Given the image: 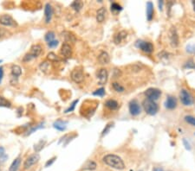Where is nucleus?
<instances>
[{
	"instance_id": "nucleus-1",
	"label": "nucleus",
	"mask_w": 195,
	"mask_h": 171,
	"mask_svg": "<svg viewBox=\"0 0 195 171\" xmlns=\"http://www.w3.org/2000/svg\"><path fill=\"white\" fill-rule=\"evenodd\" d=\"M102 160L106 164L109 165L113 169H115L117 170H123L125 169L123 161L116 155H112V154L107 155L104 157Z\"/></svg>"
},
{
	"instance_id": "nucleus-2",
	"label": "nucleus",
	"mask_w": 195,
	"mask_h": 171,
	"mask_svg": "<svg viewBox=\"0 0 195 171\" xmlns=\"http://www.w3.org/2000/svg\"><path fill=\"white\" fill-rule=\"evenodd\" d=\"M143 107L145 112L149 115H155L159 110L158 105L155 102L150 100H146L143 102Z\"/></svg>"
},
{
	"instance_id": "nucleus-3",
	"label": "nucleus",
	"mask_w": 195,
	"mask_h": 171,
	"mask_svg": "<svg viewBox=\"0 0 195 171\" xmlns=\"http://www.w3.org/2000/svg\"><path fill=\"white\" fill-rule=\"evenodd\" d=\"M41 52H42V47L40 45H33L31 48L30 53H28L27 55H25V56L24 57V62H29L34 58H37L41 54Z\"/></svg>"
},
{
	"instance_id": "nucleus-4",
	"label": "nucleus",
	"mask_w": 195,
	"mask_h": 171,
	"mask_svg": "<svg viewBox=\"0 0 195 171\" xmlns=\"http://www.w3.org/2000/svg\"><path fill=\"white\" fill-rule=\"evenodd\" d=\"M135 45H136L137 48H139L140 49H141L145 53L150 54L154 51V45L148 42H144V41L140 40V41H137Z\"/></svg>"
},
{
	"instance_id": "nucleus-5",
	"label": "nucleus",
	"mask_w": 195,
	"mask_h": 171,
	"mask_svg": "<svg viewBox=\"0 0 195 171\" xmlns=\"http://www.w3.org/2000/svg\"><path fill=\"white\" fill-rule=\"evenodd\" d=\"M145 95L147 96L148 100L155 101L161 97V92L157 88H148L145 92Z\"/></svg>"
},
{
	"instance_id": "nucleus-6",
	"label": "nucleus",
	"mask_w": 195,
	"mask_h": 171,
	"mask_svg": "<svg viewBox=\"0 0 195 171\" xmlns=\"http://www.w3.org/2000/svg\"><path fill=\"white\" fill-rule=\"evenodd\" d=\"M180 100H181L182 104L184 106H191L193 102V97L192 95L189 93L185 89H183L180 91Z\"/></svg>"
},
{
	"instance_id": "nucleus-7",
	"label": "nucleus",
	"mask_w": 195,
	"mask_h": 171,
	"mask_svg": "<svg viewBox=\"0 0 195 171\" xmlns=\"http://www.w3.org/2000/svg\"><path fill=\"white\" fill-rule=\"evenodd\" d=\"M39 160H40V156H39L37 153H35V154L31 155V156H30L28 158L26 159L25 162H24V169H30L31 166L35 165L36 163H37Z\"/></svg>"
},
{
	"instance_id": "nucleus-8",
	"label": "nucleus",
	"mask_w": 195,
	"mask_h": 171,
	"mask_svg": "<svg viewBox=\"0 0 195 171\" xmlns=\"http://www.w3.org/2000/svg\"><path fill=\"white\" fill-rule=\"evenodd\" d=\"M71 79L76 83H81L84 80V74L83 70L80 68H75L71 72Z\"/></svg>"
},
{
	"instance_id": "nucleus-9",
	"label": "nucleus",
	"mask_w": 195,
	"mask_h": 171,
	"mask_svg": "<svg viewBox=\"0 0 195 171\" xmlns=\"http://www.w3.org/2000/svg\"><path fill=\"white\" fill-rule=\"evenodd\" d=\"M169 40L173 47H177L179 44V36L174 27H172L171 30H169Z\"/></svg>"
},
{
	"instance_id": "nucleus-10",
	"label": "nucleus",
	"mask_w": 195,
	"mask_h": 171,
	"mask_svg": "<svg viewBox=\"0 0 195 171\" xmlns=\"http://www.w3.org/2000/svg\"><path fill=\"white\" fill-rule=\"evenodd\" d=\"M0 24L5 26H16L15 20L10 15H3L0 17Z\"/></svg>"
},
{
	"instance_id": "nucleus-11",
	"label": "nucleus",
	"mask_w": 195,
	"mask_h": 171,
	"mask_svg": "<svg viewBox=\"0 0 195 171\" xmlns=\"http://www.w3.org/2000/svg\"><path fill=\"white\" fill-rule=\"evenodd\" d=\"M97 79L100 85H104L108 81V71L105 68L99 70L97 74Z\"/></svg>"
},
{
	"instance_id": "nucleus-12",
	"label": "nucleus",
	"mask_w": 195,
	"mask_h": 171,
	"mask_svg": "<svg viewBox=\"0 0 195 171\" xmlns=\"http://www.w3.org/2000/svg\"><path fill=\"white\" fill-rule=\"evenodd\" d=\"M129 112L133 116H137L141 112V106L136 100H133L129 103Z\"/></svg>"
},
{
	"instance_id": "nucleus-13",
	"label": "nucleus",
	"mask_w": 195,
	"mask_h": 171,
	"mask_svg": "<svg viewBox=\"0 0 195 171\" xmlns=\"http://www.w3.org/2000/svg\"><path fill=\"white\" fill-rule=\"evenodd\" d=\"M61 54L65 57V58H70L72 55V49L70 45L68 43H64L62 46L61 49Z\"/></svg>"
},
{
	"instance_id": "nucleus-14",
	"label": "nucleus",
	"mask_w": 195,
	"mask_h": 171,
	"mask_svg": "<svg viewBox=\"0 0 195 171\" xmlns=\"http://www.w3.org/2000/svg\"><path fill=\"white\" fill-rule=\"evenodd\" d=\"M44 15H45V23L49 24L50 23L52 18V15H53V10H52L51 5L50 4H47L45 5V9H44Z\"/></svg>"
},
{
	"instance_id": "nucleus-15",
	"label": "nucleus",
	"mask_w": 195,
	"mask_h": 171,
	"mask_svg": "<svg viewBox=\"0 0 195 171\" xmlns=\"http://www.w3.org/2000/svg\"><path fill=\"white\" fill-rule=\"evenodd\" d=\"M127 37H128V32L125 31V30H122V31L119 32L118 34H116V36H115L114 41H115V43L116 44H120L121 43L124 42L127 39Z\"/></svg>"
},
{
	"instance_id": "nucleus-16",
	"label": "nucleus",
	"mask_w": 195,
	"mask_h": 171,
	"mask_svg": "<svg viewBox=\"0 0 195 171\" xmlns=\"http://www.w3.org/2000/svg\"><path fill=\"white\" fill-rule=\"evenodd\" d=\"M176 106H177V100H176L175 98L172 97V96L167 97L166 104H165V106L167 108V109L173 110V109H174L176 107Z\"/></svg>"
},
{
	"instance_id": "nucleus-17",
	"label": "nucleus",
	"mask_w": 195,
	"mask_h": 171,
	"mask_svg": "<svg viewBox=\"0 0 195 171\" xmlns=\"http://www.w3.org/2000/svg\"><path fill=\"white\" fill-rule=\"evenodd\" d=\"M98 61H99L100 64L105 65V64H108L110 62V58H109V55L107 52H102L98 56Z\"/></svg>"
},
{
	"instance_id": "nucleus-18",
	"label": "nucleus",
	"mask_w": 195,
	"mask_h": 171,
	"mask_svg": "<svg viewBox=\"0 0 195 171\" xmlns=\"http://www.w3.org/2000/svg\"><path fill=\"white\" fill-rule=\"evenodd\" d=\"M106 14H107V11L104 7H102L98 10L97 13H96V20L98 23H102L104 19L106 17Z\"/></svg>"
},
{
	"instance_id": "nucleus-19",
	"label": "nucleus",
	"mask_w": 195,
	"mask_h": 171,
	"mask_svg": "<svg viewBox=\"0 0 195 171\" xmlns=\"http://www.w3.org/2000/svg\"><path fill=\"white\" fill-rule=\"evenodd\" d=\"M154 17V5L151 2H148L147 4V17L148 21H151Z\"/></svg>"
},
{
	"instance_id": "nucleus-20",
	"label": "nucleus",
	"mask_w": 195,
	"mask_h": 171,
	"mask_svg": "<svg viewBox=\"0 0 195 171\" xmlns=\"http://www.w3.org/2000/svg\"><path fill=\"white\" fill-rule=\"evenodd\" d=\"M54 128L58 130V131H64L67 127V122L63 120H57L54 123Z\"/></svg>"
},
{
	"instance_id": "nucleus-21",
	"label": "nucleus",
	"mask_w": 195,
	"mask_h": 171,
	"mask_svg": "<svg viewBox=\"0 0 195 171\" xmlns=\"http://www.w3.org/2000/svg\"><path fill=\"white\" fill-rule=\"evenodd\" d=\"M11 74H12L13 78H15V77L18 78L22 74L21 68H20L19 66H18V65H13L12 68H11Z\"/></svg>"
},
{
	"instance_id": "nucleus-22",
	"label": "nucleus",
	"mask_w": 195,
	"mask_h": 171,
	"mask_svg": "<svg viewBox=\"0 0 195 171\" xmlns=\"http://www.w3.org/2000/svg\"><path fill=\"white\" fill-rule=\"evenodd\" d=\"M20 163H21V159H20V157H18L17 159H15L12 162L9 171H18L20 166Z\"/></svg>"
},
{
	"instance_id": "nucleus-23",
	"label": "nucleus",
	"mask_w": 195,
	"mask_h": 171,
	"mask_svg": "<svg viewBox=\"0 0 195 171\" xmlns=\"http://www.w3.org/2000/svg\"><path fill=\"white\" fill-rule=\"evenodd\" d=\"M105 105H106V106L108 108H109L111 110H115V109H116L118 108V103H117L115 100H107L106 103H105Z\"/></svg>"
},
{
	"instance_id": "nucleus-24",
	"label": "nucleus",
	"mask_w": 195,
	"mask_h": 171,
	"mask_svg": "<svg viewBox=\"0 0 195 171\" xmlns=\"http://www.w3.org/2000/svg\"><path fill=\"white\" fill-rule=\"evenodd\" d=\"M83 6V3L82 1H74L71 4V7L76 11H79Z\"/></svg>"
},
{
	"instance_id": "nucleus-25",
	"label": "nucleus",
	"mask_w": 195,
	"mask_h": 171,
	"mask_svg": "<svg viewBox=\"0 0 195 171\" xmlns=\"http://www.w3.org/2000/svg\"><path fill=\"white\" fill-rule=\"evenodd\" d=\"M0 106H3V107H11V104L9 100H7L5 98L0 96Z\"/></svg>"
},
{
	"instance_id": "nucleus-26",
	"label": "nucleus",
	"mask_w": 195,
	"mask_h": 171,
	"mask_svg": "<svg viewBox=\"0 0 195 171\" xmlns=\"http://www.w3.org/2000/svg\"><path fill=\"white\" fill-rule=\"evenodd\" d=\"M85 169H89V170H94L96 169V163L93 161H89L88 162L86 165L84 166Z\"/></svg>"
},
{
	"instance_id": "nucleus-27",
	"label": "nucleus",
	"mask_w": 195,
	"mask_h": 171,
	"mask_svg": "<svg viewBox=\"0 0 195 171\" xmlns=\"http://www.w3.org/2000/svg\"><path fill=\"white\" fill-rule=\"evenodd\" d=\"M45 40L46 42H48V43L52 42V41H54L55 40V33L52 31L48 32L45 35Z\"/></svg>"
},
{
	"instance_id": "nucleus-28",
	"label": "nucleus",
	"mask_w": 195,
	"mask_h": 171,
	"mask_svg": "<svg viewBox=\"0 0 195 171\" xmlns=\"http://www.w3.org/2000/svg\"><path fill=\"white\" fill-rule=\"evenodd\" d=\"M45 143H46L45 140H44V141H43V140H41L38 144H37L35 145V147H34V150H36L37 152L40 151V150H41L44 148V144H45Z\"/></svg>"
},
{
	"instance_id": "nucleus-29",
	"label": "nucleus",
	"mask_w": 195,
	"mask_h": 171,
	"mask_svg": "<svg viewBox=\"0 0 195 171\" xmlns=\"http://www.w3.org/2000/svg\"><path fill=\"white\" fill-rule=\"evenodd\" d=\"M113 88L115 89L116 92H118V93H122V92L124 91L123 87H122L119 83H117V82L113 83Z\"/></svg>"
},
{
	"instance_id": "nucleus-30",
	"label": "nucleus",
	"mask_w": 195,
	"mask_h": 171,
	"mask_svg": "<svg viewBox=\"0 0 195 171\" xmlns=\"http://www.w3.org/2000/svg\"><path fill=\"white\" fill-rule=\"evenodd\" d=\"M64 38L66 41H70V42H75L76 41V38L75 36L70 34V33H69V32H65L64 33Z\"/></svg>"
},
{
	"instance_id": "nucleus-31",
	"label": "nucleus",
	"mask_w": 195,
	"mask_h": 171,
	"mask_svg": "<svg viewBox=\"0 0 195 171\" xmlns=\"http://www.w3.org/2000/svg\"><path fill=\"white\" fill-rule=\"evenodd\" d=\"M185 120H186V122H187L188 124H190V125H192L195 126L194 117H193V116H186V117H185Z\"/></svg>"
},
{
	"instance_id": "nucleus-32",
	"label": "nucleus",
	"mask_w": 195,
	"mask_h": 171,
	"mask_svg": "<svg viewBox=\"0 0 195 171\" xmlns=\"http://www.w3.org/2000/svg\"><path fill=\"white\" fill-rule=\"evenodd\" d=\"M111 10L114 11H121L122 10V7L120 5H118L116 3H113L111 5Z\"/></svg>"
},
{
	"instance_id": "nucleus-33",
	"label": "nucleus",
	"mask_w": 195,
	"mask_h": 171,
	"mask_svg": "<svg viewBox=\"0 0 195 171\" xmlns=\"http://www.w3.org/2000/svg\"><path fill=\"white\" fill-rule=\"evenodd\" d=\"M48 60L51 61V62H57V61H60L58 57L57 56V55H55L54 53H49L48 54Z\"/></svg>"
},
{
	"instance_id": "nucleus-34",
	"label": "nucleus",
	"mask_w": 195,
	"mask_h": 171,
	"mask_svg": "<svg viewBox=\"0 0 195 171\" xmlns=\"http://www.w3.org/2000/svg\"><path fill=\"white\" fill-rule=\"evenodd\" d=\"M104 94H105V89L102 87L97 89L96 91H95L93 93V95H95V96H103Z\"/></svg>"
},
{
	"instance_id": "nucleus-35",
	"label": "nucleus",
	"mask_w": 195,
	"mask_h": 171,
	"mask_svg": "<svg viewBox=\"0 0 195 171\" xmlns=\"http://www.w3.org/2000/svg\"><path fill=\"white\" fill-rule=\"evenodd\" d=\"M49 67H50V62H42V64L40 65V69L42 70V71H44V72H46V70H48V68H49Z\"/></svg>"
},
{
	"instance_id": "nucleus-36",
	"label": "nucleus",
	"mask_w": 195,
	"mask_h": 171,
	"mask_svg": "<svg viewBox=\"0 0 195 171\" xmlns=\"http://www.w3.org/2000/svg\"><path fill=\"white\" fill-rule=\"evenodd\" d=\"M78 103V100H75V101L73 102L71 104V106H70V108H68L66 111H65V112L66 113H68V112H72V111H74V109H75V107H76V105Z\"/></svg>"
},
{
	"instance_id": "nucleus-37",
	"label": "nucleus",
	"mask_w": 195,
	"mask_h": 171,
	"mask_svg": "<svg viewBox=\"0 0 195 171\" xmlns=\"http://www.w3.org/2000/svg\"><path fill=\"white\" fill-rule=\"evenodd\" d=\"M58 41L57 40H54V41H52L50 43H49L48 45H49V47L50 48H55V47H57V45H58Z\"/></svg>"
},
{
	"instance_id": "nucleus-38",
	"label": "nucleus",
	"mask_w": 195,
	"mask_h": 171,
	"mask_svg": "<svg viewBox=\"0 0 195 171\" xmlns=\"http://www.w3.org/2000/svg\"><path fill=\"white\" fill-rule=\"evenodd\" d=\"M185 68H195V64L193 63V62L191 60V61H189V62H187L186 63Z\"/></svg>"
},
{
	"instance_id": "nucleus-39",
	"label": "nucleus",
	"mask_w": 195,
	"mask_h": 171,
	"mask_svg": "<svg viewBox=\"0 0 195 171\" xmlns=\"http://www.w3.org/2000/svg\"><path fill=\"white\" fill-rule=\"evenodd\" d=\"M111 126H113V124H109V125H108L106 126V128L104 129L103 131H102V136H103V135H106V134L108 133V131L110 130Z\"/></svg>"
},
{
	"instance_id": "nucleus-40",
	"label": "nucleus",
	"mask_w": 195,
	"mask_h": 171,
	"mask_svg": "<svg viewBox=\"0 0 195 171\" xmlns=\"http://www.w3.org/2000/svg\"><path fill=\"white\" fill-rule=\"evenodd\" d=\"M187 51L189 53H195V47L192 46V45H188L187 48Z\"/></svg>"
},
{
	"instance_id": "nucleus-41",
	"label": "nucleus",
	"mask_w": 195,
	"mask_h": 171,
	"mask_svg": "<svg viewBox=\"0 0 195 171\" xmlns=\"http://www.w3.org/2000/svg\"><path fill=\"white\" fill-rule=\"evenodd\" d=\"M3 157H5V149L3 147H0V158H2Z\"/></svg>"
},
{
	"instance_id": "nucleus-42",
	"label": "nucleus",
	"mask_w": 195,
	"mask_h": 171,
	"mask_svg": "<svg viewBox=\"0 0 195 171\" xmlns=\"http://www.w3.org/2000/svg\"><path fill=\"white\" fill-rule=\"evenodd\" d=\"M55 160H56V157H53L52 159H50V161H48V162L46 163L45 167H49V166H50V165L54 163V161H55Z\"/></svg>"
},
{
	"instance_id": "nucleus-43",
	"label": "nucleus",
	"mask_w": 195,
	"mask_h": 171,
	"mask_svg": "<svg viewBox=\"0 0 195 171\" xmlns=\"http://www.w3.org/2000/svg\"><path fill=\"white\" fill-rule=\"evenodd\" d=\"M3 76H4V68H3V67H0V84L3 80Z\"/></svg>"
},
{
	"instance_id": "nucleus-44",
	"label": "nucleus",
	"mask_w": 195,
	"mask_h": 171,
	"mask_svg": "<svg viewBox=\"0 0 195 171\" xmlns=\"http://www.w3.org/2000/svg\"><path fill=\"white\" fill-rule=\"evenodd\" d=\"M183 141H184V144H185V145H186V148H187V149H188V150H190L191 148H190V145H189V144H187V140L184 139Z\"/></svg>"
},
{
	"instance_id": "nucleus-45",
	"label": "nucleus",
	"mask_w": 195,
	"mask_h": 171,
	"mask_svg": "<svg viewBox=\"0 0 195 171\" xmlns=\"http://www.w3.org/2000/svg\"><path fill=\"white\" fill-rule=\"evenodd\" d=\"M162 4H163L162 1H161V2H159V5H160V10H161V11L162 10Z\"/></svg>"
},
{
	"instance_id": "nucleus-46",
	"label": "nucleus",
	"mask_w": 195,
	"mask_h": 171,
	"mask_svg": "<svg viewBox=\"0 0 195 171\" xmlns=\"http://www.w3.org/2000/svg\"><path fill=\"white\" fill-rule=\"evenodd\" d=\"M154 171H163L161 169H159V168H156V169H154Z\"/></svg>"
},
{
	"instance_id": "nucleus-47",
	"label": "nucleus",
	"mask_w": 195,
	"mask_h": 171,
	"mask_svg": "<svg viewBox=\"0 0 195 171\" xmlns=\"http://www.w3.org/2000/svg\"><path fill=\"white\" fill-rule=\"evenodd\" d=\"M193 11H195V1H193Z\"/></svg>"
},
{
	"instance_id": "nucleus-48",
	"label": "nucleus",
	"mask_w": 195,
	"mask_h": 171,
	"mask_svg": "<svg viewBox=\"0 0 195 171\" xmlns=\"http://www.w3.org/2000/svg\"><path fill=\"white\" fill-rule=\"evenodd\" d=\"M1 36H2V35H1V32H0V37H1Z\"/></svg>"
},
{
	"instance_id": "nucleus-49",
	"label": "nucleus",
	"mask_w": 195,
	"mask_h": 171,
	"mask_svg": "<svg viewBox=\"0 0 195 171\" xmlns=\"http://www.w3.org/2000/svg\"><path fill=\"white\" fill-rule=\"evenodd\" d=\"M1 62H2V61H1V60H0V63H1Z\"/></svg>"
}]
</instances>
